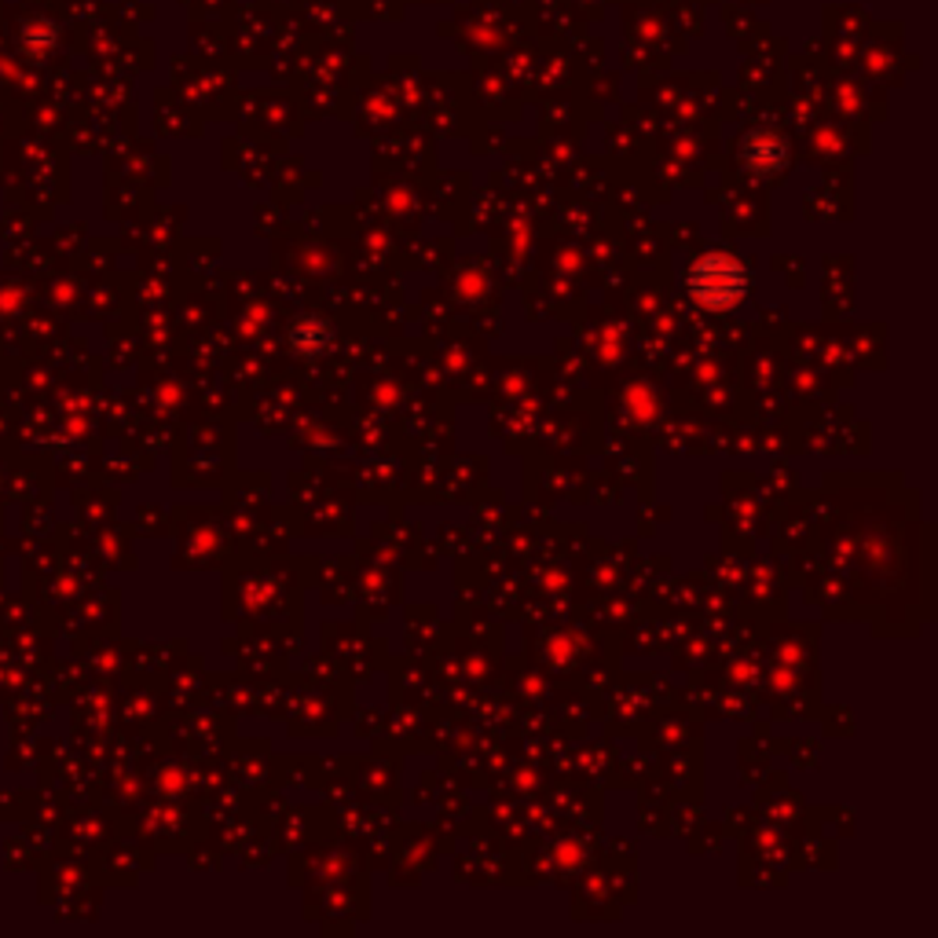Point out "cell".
I'll use <instances>...</instances> for the list:
<instances>
[{
  "label": "cell",
  "mask_w": 938,
  "mask_h": 938,
  "mask_svg": "<svg viewBox=\"0 0 938 938\" xmlns=\"http://www.w3.org/2000/svg\"><path fill=\"white\" fill-rule=\"evenodd\" d=\"M751 290V276L748 265L726 249H712V254L696 257L690 268H685V293L696 309L704 312H729L737 309L740 301L748 298Z\"/></svg>",
  "instance_id": "6da1fadb"
},
{
  "label": "cell",
  "mask_w": 938,
  "mask_h": 938,
  "mask_svg": "<svg viewBox=\"0 0 938 938\" xmlns=\"http://www.w3.org/2000/svg\"><path fill=\"white\" fill-rule=\"evenodd\" d=\"M784 158H789L784 139L773 133H751L745 136V144H740V161H745V169H751L756 177H778L784 169Z\"/></svg>",
  "instance_id": "7a4b0ae2"
}]
</instances>
